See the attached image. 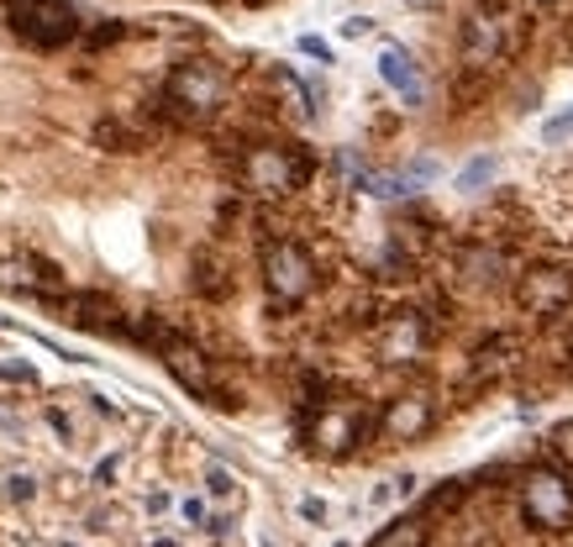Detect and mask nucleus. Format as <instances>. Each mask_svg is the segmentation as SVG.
Here are the masks:
<instances>
[{
  "label": "nucleus",
  "instance_id": "1",
  "mask_svg": "<svg viewBox=\"0 0 573 547\" xmlns=\"http://www.w3.org/2000/svg\"><path fill=\"white\" fill-rule=\"evenodd\" d=\"M238 174L253 195H289L311 179V158L295 153V147H279V143H253L238 158Z\"/></svg>",
  "mask_w": 573,
  "mask_h": 547
},
{
  "label": "nucleus",
  "instance_id": "2",
  "mask_svg": "<svg viewBox=\"0 0 573 547\" xmlns=\"http://www.w3.org/2000/svg\"><path fill=\"white\" fill-rule=\"evenodd\" d=\"M263 289L274 306H300L316 289V259L295 238H279L263 248Z\"/></svg>",
  "mask_w": 573,
  "mask_h": 547
},
{
  "label": "nucleus",
  "instance_id": "3",
  "mask_svg": "<svg viewBox=\"0 0 573 547\" xmlns=\"http://www.w3.org/2000/svg\"><path fill=\"white\" fill-rule=\"evenodd\" d=\"M521 516L537 532H569L573 526V490L558 469H531L521 479Z\"/></svg>",
  "mask_w": 573,
  "mask_h": 547
},
{
  "label": "nucleus",
  "instance_id": "4",
  "mask_svg": "<svg viewBox=\"0 0 573 547\" xmlns=\"http://www.w3.org/2000/svg\"><path fill=\"white\" fill-rule=\"evenodd\" d=\"M11 26L32 48H64L79 37V17L64 0H11Z\"/></svg>",
  "mask_w": 573,
  "mask_h": 547
},
{
  "label": "nucleus",
  "instance_id": "5",
  "mask_svg": "<svg viewBox=\"0 0 573 547\" xmlns=\"http://www.w3.org/2000/svg\"><path fill=\"white\" fill-rule=\"evenodd\" d=\"M221 96H227V79L206 58L179 64V69L168 74V90H164L168 106H179V117H211L216 106H221Z\"/></svg>",
  "mask_w": 573,
  "mask_h": 547
},
{
  "label": "nucleus",
  "instance_id": "6",
  "mask_svg": "<svg viewBox=\"0 0 573 547\" xmlns=\"http://www.w3.org/2000/svg\"><path fill=\"white\" fill-rule=\"evenodd\" d=\"M368 437V416H359V405H337V401H321L311 416V448L327 452V458H342L353 452Z\"/></svg>",
  "mask_w": 573,
  "mask_h": 547
},
{
  "label": "nucleus",
  "instance_id": "7",
  "mask_svg": "<svg viewBox=\"0 0 573 547\" xmlns=\"http://www.w3.org/2000/svg\"><path fill=\"white\" fill-rule=\"evenodd\" d=\"M516 300L531 316H558L573 300V274L569 269H531V274H521V285H516Z\"/></svg>",
  "mask_w": 573,
  "mask_h": 547
},
{
  "label": "nucleus",
  "instance_id": "8",
  "mask_svg": "<svg viewBox=\"0 0 573 547\" xmlns=\"http://www.w3.org/2000/svg\"><path fill=\"white\" fill-rule=\"evenodd\" d=\"M431 342V327L416 316V310H400V316H384L379 327V358L384 363H416L427 353Z\"/></svg>",
  "mask_w": 573,
  "mask_h": 547
},
{
  "label": "nucleus",
  "instance_id": "9",
  "mask_svg": "<svg viewBox=\"0 0 573 547\" xmlns=\"http://www.w3.org/2000/svg\"><path fill=\"white\" fill-rule=\"evenodd\" d=\"M158 358H164V369H168V374H174L179 384H185L190 395H216L211 358L200 353L195 342H185V337H168L164 348H158Z\"/></svg>",
  "mask_w": 573,
  "mask_h": 547
},
{
  "label": "nucleus",
  "instance_id": "10",
  "mask_svg": "<svg viewBox=\"0 0 573 547\" xmlns=\"http://www.w3.org/2000/svg\"><path fill=\"white\" fill-rule=\"evenodd\" d=\"M431 431V401L427 395H395L379 411V437L384 442H416Z\"/></svg>",
  "mask_w": 573,
  "mask_h": 547
},
{
  "label": "nucleus",
  "instance_id": "11",
  "mask_svg": "<svg viewBox=\"0 0 573 547\" xmlns=\"http://www.w3.org/2000/svg\"><path fill=\"white\" fill-rule=\"evenodd\" d=\"M500 53H505V26L500 17H469L463 22V69H489V64H500Z\"/></svg>",
  "mask_w": 573,
  "mask_h": 547
},
{
  "label": "nucleus",
  "instance_id": "12",
  "mask_svg": "<svg viewBox=\"0 0 573 547\" xmlns=\"http://www.w3.org/2000/svg\"><path fill=\"white\" fill-rule=\"evenodd\" d=\"M458 274H463V285H474V289H500L510 280V259L495 242H469L458 253Z\"/></svg>",
  "mask_w": 573,
  "mask_h": 547
},
{
  "label": "nucleus",
  "instance_id": "13",
  "mask_svg": "<svg viewBox=\"0 0 573 547\" xmlns=\"http://www.w3.org/2000/svg\"><path fill=\"white\" fill-rule=\"evenodd\" d=\"M64 321L85 327V332L126 337V321H121L117 306H111V300H100V295H69V300H64Z\"/></svg>",
  "mask_w": 573,
  "mask_h": 547
},
{
  "label": "nucleus",
  "instance_id": "14",
  "mask_svg": "<svg viewBox=\"0 0 573 547\" xmlns=\"http://www.w3.org/2000/svg\"><path fill=\"white\" fill-rule=\"evenodd\" d=\"M379 79L395 90V96L406 100V106H421V74H416V58L406 48H395V43H384L379 53Z\"/></svg>",
  "mask_w": 573,
  "mask_h": 547
},
{
  "label": "nucleus",
  "instance_id": "15",
  "mask_svg": "<svg viewBox=\"0 0 573 547\" xmlns=\"http://www.w3.org/2000/svg\"><path fill=\"white\" fill-rule=\"evenodd\" d=\"M368 547H427V516H400V522H389Z\"/></svg>",
  "mask_w": 573,
  "mask_h": 547
},
{
  "label": "nucleus",
  "instance_id": "16",
  "mask_svg": "<svg viewBox=\"0 0 573 547\" xmlns=\"http://www.w3.org/2000/svg\"><path fill=\"white\" fill-rule=\"evenodd\" d=\"M495 174H500V158H495V153H478V158H469V168L458 174V190L478 195L484 185H495Z\"/></svg>",
  "mask_w": 573,
  "mask_h": 547
},
{
  "label": "nucleus",
  "instance_id": "17",
  "mask_svg": "<svg viewBox=\"0 0 573 547\" xmlns=\"http://www.w3.org/2000/svg\"><path fill=\"white\" fill-rule=\"evenodd\" d=\"M268 79H274V90L285 96L289 117H311V90H306V85H300L295 74H289V69H274V74H268Z\"/></svg>",
  "mask_w": 573,
  "mask_h": 547
},
{
  "label": "nucleus",
  "instance_id": "18",
  "mask_svg": "<svg viewBox=\"0 0 573 547\" xmlns=\"http://www.w3.org/2000/svg\"><path fill=\"white\" fill-rule=\"evenodd\" d=\"M463 495H469V484L463 479H448V484H437L427 495V511L421 516H453L458 505H463Z\"/></svg>",
  "mask_w": 573,
  "mask_h": 547
},
{
  "label": "nucleus",
  "instance_id": "19",
  "mask_svg": "<svg viewBox=\"0 0 573 547\" xmlns=\"http://www.w3.org/2000/svg\"><path fill=\"white\" fill-rule=\"evenodd\" d=\"M32 495H37V479H32V474H11V479H0V500H11V505H26Z\"/></svg>",
  "mask_w": 573,
  "mask_h": 547
},
{
  "label": "nucleus",
  "instance_id": "20",
  "mask_svg": "<svg viewBox=\"0 0 573 547\" xmlns=\"http://www.w3.org/2000/svg\"><path fill=\"white\" fill-rule=\"evenodd\" d=\"M548 448L558 452V458H563V463L573 469V422H558V427L548 431Z\"/></svg>",
  "mask_w": 573,
  "mask_h": 547
},
{
  "label": "nucleus",
  "instance_id": "21",
  "mask_svg": "<svg viewBox=\"0 0 573 547\" xmlns=\"http://www.w3.org/2000/svg\"><path fill=\"white\" fill-rule=\"evenodd\" d=\"M206 490H211L216 500H227V495L238 500V479L227 474V469H211V474H206Z\"/></svg>",
  "mask_w": 573,
  "mask_h": 547
},
{
  "label": "nucleus",
  "instance_id": "22",
  "mask_svg": "<svg viewBox=\"0 0 573 547\" xmlns=\"http://www.w3.org/2000/svg\"><path fill=\"white\" fill-rule=\"evenodd\" d=\"M121 37H126V26H121V22H106V26H96L85 43H90V48H111V43H121Z\"/></svg>",
  "mask_w": 573,
  "mask_h": 547
},
{
  "label": "nucleus",
  "instance_id": "23",
  "mask_svg": "<svg viewBox=\"0 0 573 547\" xmlns=\"http://www.w3.org/2000/svg\"><path fill=\"white\" fill-rule=\"evenodd\" d=\"M300 53H306V58H316V64H332V48H327L321 37H311V32L300 37Z\"/></svg>",
  "mask_w": 573,
  "mask_h": 547
},
{
  "label": "nucleus",
  "instance_id": "24",
  "mask_svg": "<svg viewBox=\"0 0 573 547\" xmlns=\"http://www.w3.org/2000/svg\"><path fill=\"white\" fill-rule=\"evenodd\" d=\"M563 138H573V111H563V117L548 121V143H563Z\"/></svg>",
  "mask_w": 573,
  "mask_h": 547
},
{
  "label": "nucleus",
  "instance_id": "25",
  "mask_svg": "<svg viewBox=\"0 0 573 547\" xmlns=\"http://www.w3.org/2000/svg\"><path fill=\"white\" fill-rule=\"evenodd\" d=\"M0 380H16V384H37V374L26 363H0Z\"/></svg>",
  "mask_w": 573,
  "mask_h": 547
},
{
  "label": "nucleus",
  "instance_id": "26",
  "mask_svg": "<svg viewBox=\"0 0 573 547\" xmlns=\"http://www.w3.org/2000/svg\"><path fill=\"white\" fill-rule=\"evenodd\" d=\"M300 516H306V522H327V505H321L316 495H306L300 500Z\"/></svg>",
  "mask_w": 573,
  "mask_h": 547
},
{
  "label": "nucleus",
  "instance_id": "27",
  "mask_svg": "<svg viewBox=\"0 0 573 547\" xmlns=\"http://www.w3.org/2000/svg\"><path fill=\"white\" fill-rule=\"evenodd\" d=\"M374 32V22L368 17H353V22H342V37H368Z\"/></svg>",
  "mask_w": 573,
  "mask_h": 547
},
{
  "label": "nucleus",
  "instance_id": "28",
  "mask_svg": "<svg viewBox=\"0 0 573 547\" xmlns=\"http://www.w3.org/2000/svg\"><path fill=\"white\" fill-rule=\"evenodd\" d=\"M474 6H478V17H500L505 11V0H474Z\"/></svg>",
  "mask_w": 573,
  "mask_h": 547
},
{
  "label": "nucleus",
  "instance_id": "29",
  "mask_svg": "<svg viewBox=\"0 0 573 547\" xmlns=\"http://www.w3.org/2000/svg\"><path fill=\"white\" fill-rule=\"evenodd\" d=\"M185 522H206V505L200 500H185Z\"/></svg>",
  "mask_w": 573,
  "mask_h": 547
},
{
  "label": "nucleus",
  "instance_id": "30",
  "mask_svg": "<svg viewBox=\"0 0 573 547\" xmlns=\"http://www.w3.org/2000/svg\"><path fill=\"white\" fill-rule=\"evenodd\" d=\"M537 6H558V0H537Z\"/></svg>",
  "mask_w": 573,
  "mask_h": 547
},
{
  "label": "nucleus",
  "instance_id": "31",
  "mask_svg": "<svg viewBox=\"0 0 573 547\" xmlns=\"http://www.w3.org/2000/svg\"><path fill=\"white\" fill-rule=\"evenodd\" d=\"M153 547H174V543H153Z\"/></svg>",
  "mask_w": 573,
  "mask_h": 547
},
{
  "label": "nucleus",
  "instance_id": "32",
  "mask_svg": "<svg viewBox=\"0 0 573 547\" xmlns=\"http://www.w3.org/2000/svg\"><path fill=\"white\" fill-rule=\"evenodd\" d=\"M410 6H427V0H410Z\"/></svg>",
  "mask_w": 573,
  "mask_h": 547
},
{
  "label": "nucleus",
  "instance_id": "33",
  "mask_svg": "<svg viewBox=\"0 0 573 547\" xmlns=\"http://www.w3.org/2000/svg\"><path fill=\"white\" fill-rule=\"evenodd\" d=\"M64 547H79V543H64Z\"/></svg>",
  "mask_w": 573,
  "mask_h": 547
}]
</instances>
